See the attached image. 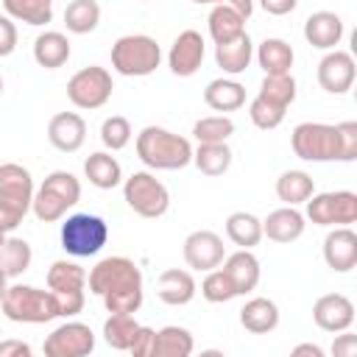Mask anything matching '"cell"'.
I'll list each match as a JSON object with an SVG mask.
<instances>
[{
	"label": "cell",
	"instance_id": "obj_25",
	"mask_svg": "<svg viewBox=\"0 0 357 357\" xmlns=\"http://www.w3.org/2000/svg\"><path fill=\"white\" fill-rule=\"evenodd\" d=\"M33 59L45 70H56L70 59V39L59 31H45L33 39Z\"/></svg>",
	"mask_w": 357,
	"mask_h": 357
},
{
	"label": "cell",
	"instance_id": "obj_40",
	"mask_svg": "<svg viewBox=\"0 0 357 357\" xmlns=\"http://www.w3.org/2000/svg\"><path fill=\"white\" fill-rule=\"evenodd\" d=\"M192 134L198 142H226L234 134V120L226 114H209L192 126Z\"/></svg>",
	"mask_w": 357,
	"mask_h": 357
},
{
	"label": "cell",
	"instance_id": "obj_19",
	"mask_svg": "<svg viewBox=\"0 0 357 357\" xmlns=\"http://www.w3.org/2000/svg\"><path fill=\"white\" fill-rule=\"evenodd\" d=\"M304 215L296 206H282L273 209L265 220H262V237L273 240V243H293L304 234Z\"/></svg>",
	"mask_w": 357,
	"mask_h": 357
},
{
	"label": "cell",
	"instance_id": "obj_42",
	"mask_svg": "<svg viewBox=\"0 0 357 357\" xmlns=\"http://www.w3.org/2000/svg\"><path fill=\"white\" fill-rule=\"evenodd\" d=\"M42 187H47L50 192H56L59 198H64L70 206H75L81 201V181L70 170H53L50 176H45Z\"/></svg>",
	"mask_w": 357,
	"mask_h": 357
},
{
	"label": "cell",
	"instance_id": "obj_58",
	"mask_svg": "<svg viewBox=\"0 0 357 357\" xmlns=\"http://www.w3.org/2000/svg\"><path fill=\"white\" fill-rule=\"evenodd\" d=\"M0 95H3V78H0Z\"/></svg>",
	"mask_w": 357,
	"mask_h": 357
},
{
	"label": "cell",
	"instance_id": "obj_44",
	"mask_svg": "<svg viewBox=\"0 0 357 357\" xmlns=\"http://www.w3.org/2000/svg\"><path fill=\"white\" fill-rule=\"evenodd\" d=\"M284 112L287 109H282V106H276V103H271V100H265V98H254L251 100V106H248V117H251V123L257 126V128H262V131H271V128H276L282 120H284Z\"/></svg>",
	"mask_w": 357,
	"mask_h": 357
},
{
	"label": "cell",
	"instance_id": "obj_5",
	"mask_svg": "<svg viewBox=\"0 0 357 357\" xmlns=\"http://www.w3.org/2000/svg\"><path fill=\"white\" fill-rule=\"evenodd\" d=\"M106 240H109V226L98 215L78 212L61 223V248L73 257H92L106 245Z\"/></svg>",
	"mask_w": 357,
	"mask_h": 357
},
{
	"label": "cell",
	"instance_id": "obj_4",
	"mask_svg": "<svg viewBox=\"0 0 357 357\" xmlns=\"http://www.w3.org/2000/svg\"><path fill=\"white\" fill-rule=\"evenodd\" d=\"M159 61H162V50L153 36L128 33L112 45V67L120 75H128V78L151 75L159 67Z\"/></svg>",
	"mask_w": 357,
	"mask_h": 357
},
{
	"label": "cell",
	"instance_id": "obj_41",
	"mask_svg": "<svg viewBox=\"0 0 357 357\" xmlns=\"http://www.w3.org/2000/svg\"><path fill=\"white\" fill-rule=\"evenodd\" d=\"M31 209H33V215H36L39 220H45V223H56V220L64 218V212L70 209V204H67L64 198H59L56 192H50L47 187H39V190L33 192Z\"/></svg>",
	"mask_w": 357,
	"mask_h": 357
},
{
	"label": "cell",
	"instance_id": "obj_12",
	"mask_svg": "<svg viewBox=\"0 0 357 357\" xmlns=\"http://www.w3.org/2000/svg\"><path fill=\"white\" fill-rule=\"evenodd\" d=\"M354 75H357V67H354V59L351 53L346 50H329L321 61H318V84L321 89H326L329 95H343L351 89L354 84Z\"/></svg>",
	"mask_w": 357,
	"mask_h": 357
},
{
	"label": "cell",
	"instance_id": "obj_2",
	"mask_svg": "<svg viewBox=\"0 0 357 357\" xmlns=\"http://www.w3.org/2000/svg\"><path fill=\"white\" fill-rule=\"evenodd\" d=\"M137 156L153 170H181L192 162V145L162 126H145L137 134Z\"/></svg>",
	"mask_w": 357,
	"mask_h": 357
},
{
	"label": "cell",
	"instance_id": "obj_39",
	"mask_svg": "<svg viewBox=\"0 0 357 357\" xmlns=\"http://www.w3.org/2000/svg\"><path fill=\"white\" fill-rule=\"evenodd\" d=\"M201 296L212 304H226L237 296V290H234V282L229 279V273L223 268H212V271H206V276L201 282Z\"/></svg>",
	"mask_w": 357,
	"mask_h": 357
},
{
	"label": "cell",
	"instance_id": "obj_6",
	"mask_svg": "<svg viewBox=\"0 0 357 357\" xmlns=\"http://www.w3.org/2000/svg\"><path fill=\"white\" fill-rule=\"evenodd\" d=\"M123 198L139 218H162L167 212V206H170L167 187L148 170H137V173H131L126 178Z\"/></svg>",
	"mask_w": 357,
	"mask_h": 357
},
{
	"label": "cell",
	"instance_id": "obj_11",
	"mask_svg": "<svg viewBox=\"0 0 357 357\" xmlns=\"http://www.w3.org/2000/svg\"><path fill=\"white\" fill-rule=\"evenodd\" d=\"M226 259V245L220 240V234L209 231V229H198L192 234H187L184 240V262L192 271H212Z\"/></svg>",
	"mask_w": 357,
	"mask_h": 357
},
{
	"label": "cell",
	"instance_id": "obj_31",
	"mask_svg": "<svg viewBox=\"0 0 357 357\" xmlns=\"http://www.w3.org/2000/svg\"><path fill=\"white\" fill-rule=\"evenodd\" d=\"M192 162L204 176H223L231 165V148L226 142H198Z\"/></svg>",
	"mask_w": 357,
	"mask_h": 357
},
{
	"label": "cell",
	"instance_id": "obj_28",
	"mask_svg": "<svg viewBox=\"0 0 357 357\" xmlns=\"http://www.w3.org/2000/svg\"><path fill=\"white\" fill-rule=\"evenodd\" d=\"M195 340L184 326H162L153 337L151 357H187L192 354Z\"/></svg>",
	"mask_w": 357,
	"mask_h": 357
},
{
	"label": "cell",
	"instance_id": "obj_22",
	"mask_svg": "<svg viewBox=\"0 0 357 357\" xmlns=\"http://www.w3.org/2000/svg\"><path fill=\"white\" fill-rule=\"evenodd\" d=\"M240 324L251 335H268L279 326V307L271 298H251L240 310Z\"/></svg>",
	"mask_w": 357,
	"mask_h": 357
},
{
	"label": "cell",
	"instance_id": "obj_21",
	"mask_svg": "<svg viewBox=\"0 0 357 357\" xmlns=\"http://www.w3.org/2000/svg\"><path fill=\"white\" fill-rule=\"evenodd\" d=\"M223 271L234 282L237 296H245L259 284V259L251 254V248H240L231 257H226L223 259Z\"/></svg>",
	"mask_w": 357,
	"mask_h": 357
},
{
	"label": "cell",
	"instance_id": "obj_3",
	"mask_svg": "<svg viewBox=\"0 0 357 357\" xmlns=\"http://www.w3.org/2000/svg\"><path fill=\"white\" fill-rule=\"evenodd\" d=\"M3 315L14 324H47L59 318L53 290H39L33 284H11L0 298Z\"/></svg>",
	"mask_w": 357,
	"mask_h": 357
},
{
	"label": "cell",
	"instance_id": "obj_8",
	"mask_svg": "<svg viewBox=\"0 0 357 357\" xmlns=\"http://www.w3.org/2000/svg\"><path fill=\"white\" fill-rule=\"evenodd\" d=\"M307 218L315 226H349L357 220V195L351 190L312 192L307 201Z\"/></svg>",
	"mask_w": 357,
	"mask_h": 357
},
{
	"label": "cell",
	"instance_id": "obj_47",
	"mask_svg": "<svg viewBox=\"0 0 357 357\" xmlns=\"http://www.w3.org/2000/svg\"><path fill=\"white\" fill-rule=\"evenodd\" d=\"M153 337H156V329L139 324L137 332H134V340H131L128 351H131L134 357H151V351H153Z\"/></svg>",
	"mask_w": 357,
	"mask_h": 357
},
{
	"label": "cell",
	"instance_id": "obj_36",
	"mask_svg": "<svg viewBox=\"0 0 357 357\" xmlns=\"http://www.w3.org/2000/svg\"><path fill=\"white\" fill-rule=\"evenodd\" d=\"M47 287L50 290H84L86 287V271L70 259H56L47 268Z\"/></svg>",
	"mask_w": 357,
	"mask_h": 357
},
{
	"label": "cell",
	"instance_id": "obj_29",
	"mask_svg": "<svg viewBox=\"0 0 357 357\" xmlns=\"http://www.w3.org/2000/svg\"><path fill=\"white\" fill-rule=\"evenodd\" d=\"M240 33H245V20L229 8L226 3H218L212 11H209V36L215 39V45H223V42H231L237 39Z\"/></svg>",
	"mask_w": 357,
	"mask_h": 357
},
{
	"label": "cell",
	"instance_id": "obj_50",
	"mask_svg": "<svg viewBox=\"0 0 357 357\" xmlns=\"http://www.w3.org/2000/svg\"><path fill=\"white\" fill-rule=\"evenodd\" d=\"M332 354L335 357H354L357 354V335L343 329V335H337L335 343H332Z\"/></svg>",
	"mask_w": 357,
	"mask_h": 357
},
{
	"label": "cell",
	"instance_id": "obj_9",
	"mask_svg": "<svg viewBox=\"0 0 357 357\" xmlns=\"http://www.w3.org/2000/svg\"><path fill=\"white\" fill-rule=\"evenodd\" d=\"M86 284H89V293L103 296L120 287H142V273L137 262L128 257H106L86 273Z\"/></svg>",
	"mask_w": 357,
	"mask_h": 357
},
{
	"label": "cell",
	"instance_id": "obj_10",
	"mask_svg": "<svg viewBox=\"0 0 357 357\" xmlns=\"http://www.w3.org/2000/svg\"><path fill=\"white\" fill-rule=\"evenodd\" d=\"M95 349V332L81 321H67L45 337L47 357H86Z\"/></svg>",
	"mask_w": 357,
	"mask_h": 357
},
{
	"label": "cell",
	"instance_id": "obj_53",
	"mask_svg": "<svg viewBox=\"0 0 357 357\" xmlns=\"http://www.w3.org/2000/svg\"><path fill=\"white\" fill-rule=\"evenodd\" d=\"M229 8H234L243 20H248L251 17V11H254V0H223Z\"/></svg>",
	"mask_w": 357,
	"mask_h": 357
},
{
	"label": "cell",
	"instance_id": "obj_35",
	"mask_svg": "<svg viewBox=\"0 0 357 357\" xmlns=\"http://www.w3.org/2000/svg\"><path fill=\"white\" fill-rule=\"evenodd\" d=\"M100 22V6L95 0H73L64 8V25L70 33H89Z\"/></svg>",
	"mask_w": 357,
	"mask_h": 357
},
{
	"label": "cell",
	"instance_id": "obj_17",
	"mask_svg": "<svg viewBox=\"0 0 357 357\" xmlns=\"http://www.w3.org/2000/svg\"><path fill=\"white\" fill-rule=\"evenodd\" d=\"M0 198L20 206L22 212L31 209V201H33V178L31 173L22 167V165H14V162H6L0 165Z\"/></svg>",
	"mask_w": 357,
	"mask_h": 357
},
{
	"label": "cell",
	"instance_id": "obj_43",
	"mask_svg": "<svg viewBox=\"0 0 357 357\" xmlns=\"http://www.w3.org/2000/svg\"><path fill=\"white\" fill-rule=\"evenodd\" d=\"M103 298V307L109 312H126V315H134L139 307H142V287H120V290H109L100 296Z\"/></svg>",
	"mask_w": 357,
	"mask_h": 357
},
{
	"label": "cell",
	"instance_id": "obj_52",
	"mask_svg": "<svg viewBox=\"0 0 357 357\" xmlns=\"http://www.w3.org/2000/svg\"><path fill=\"white\" fill-rule=\"evenodd\" d=\"M0 357H31V346L22 340H3L0 343Z\"/></svg>",
	"mask_w": 357,
	"mask_h": 357
},
{
	"label": "cell",
	"instance_id": "obj_1",
	"mask_svg": "<svg viewBox=\"0 0 357 357\" xmlns=\"http://www.w3.org/2000/svg\"><path fill=\"white\" fill-rule=\"evenodd\" d=\"M293 153L304 162H354L357 159V123L337 126L298 123L290 134Z\"/></svg>",
	"mask_w": 357,
	"mask_h": 357
},
{
	"label": "cell",
	"instance_id": "obj_38",
	"mask_svg": "<svg viewBox=\"0 0 357 357\" xmlns=\"http://www.w3.org/2000/svg\"><path fill=\"white\" fill-rule=\"evenodd\" d=\"M259 98L287 109L296 100V78L290 73H279V75H265L262 86H259Z\"/></svg>",
	"mask_w": 357,
	"mask_h": 357
},
{
	"label": "cell",
	"instance_id": "obj_23",
	"mask_svg": "<svg viewBox=\"0 0 357 357\" xmlns=\"http://www.w3.org/2000/svg\"><path fill=\"white\" fill-rule=\"evenodd\" d=\"M254 59V45L248 39V33H240L237 39L231 42H223V45H215V61L223 73L229 75H240L245 73V67L251 64Z\"/></svg>",
	"mask_w": 357,
	"mask_h": 357
},
{
	"label": "cell",
	"instance_id": "obj_15",
	"mask_svg": "<svg viewBox=\"0 0 357 357\" xmlns=\"http://www.w3.org/2000/svg\"><path fill=\"white\" fill-rule=\"evenodd\" d=\"M47 139L61 153H75L86 139V123L75 112H59L47 123Z\"/></svg>",
	"mask_w": 357,
	"mask_h": 357
},
{
	"label": "cell",
	"instance_id": "obj_51",
	"mask_svg": "<svg viewBox=\"0 0 357 357\" xmlns=\"http://www.w3.org/2000/svg\"><path fill=\"white\" fill-rule=\"evenodd\" d=\"M259 6L273 17H284L298 6V0H259Z\"/></svg>",
	"mask_w": 357,
	"mask_h": 357
},
{
	"label": "cell",
	"instance_id": "obj_24",
	"mask_svg": "<svg viewBox=\"0 0 357 357\" xmlns=\"http://www.w3.org/2000/svg\"><path fill=\"white\" fill-rule=\"evenodd\" d=\"M84 176L89 178L92 187L98 190H114L120 181H123V167L120 162L106 153V151H98V153H89L86 162H84Z\"/></svg>",
	"mask_w": 357,
	"mask_h": 357
},
{
	"label": "cell",
	"instance_id": "obj_56",
	"mask_svg": "<svg viewBox=\"0 0 357 357\" xmlns=\"http://www.w3.org/2000/svg\"><path fill=\"white\" fill-rule=\"evenodd\" d=\"M192 3H198V6H218V3H223V0H192Z\"/></svg>",
	"mask_w": 357,
	"mask_h": 357
},
{
	"label": "cell",
	"instance_id": "obj_18",
	"mask_svg": "<svg viewBox=\"0 0 357 357\" xmlns=\"http://www.w3.org/2000/svg\"><path fill=\"white\" fill-rule=\"evenodd\" d=\"M304 39L318 50H335L343 39V20L335 11H315L304 22Z\"/></svg>",
	"mask_w": 357,
	"mask_h": 357
},
{
	"label": "cell",
	"instance_id": "obj_30",
	"mask_svg": "<svg viewBox=\"0 0 357 357\" xmlns=\"http://www.w3.org/2000/svg\"><path fill=\"white\" fill-rule=\"evenodd\" d=\"M312 192H315V181H312V176L304 173V170H284V173L276 178V195H279V201H284L287 206L304 204Z\"/></svg>",
	"mask_w": 357,
	"mask_h": 357
},
{
	"label": "cell",
	"instance_id": "obj_33",
	"mask_svg": "<svg viewBox=\"0 0 357 357\" xmlns=\"http://www.w3.org/2000/svg\"><path fill=\"white\" fill-rule=\"evenodd\" d=\"M31 259H33V251H31L28 240H22V237H6L3 240V245H0V271L8 279L22 276L31 268Z\"/></svg>",
	"mask_w": 357,
	"mask_h": 357
},
{
	"label": "cell",
	"instance_id": "obj_16",
	"mask_svg": "<svg viewBox=\"0 0 357 357\" xmlns=\"http://www.w3.org/2000/svg\"><path fill=\"white\" fill-rule=\"evenodd\" d=\"M324 259L335 273H349L357 265V234L349 226H335L324 237Z\"/></svg>",
	"mask_w": 357,
	"mask_h": 357
},
{
	"label": "cell",
	"instance_id": "obj_45",
	"mask_svg": "<svg viewBox=\"0 0 357 357\" xmlns=\"http://www.w3.org/2000/svg\"><path fill=\"white\" fill-rule=\"evenodd\" d=\"M100 142L109 148V151H120L131 142V123L120 114H112L103 120L100 126Z\"/></svg>",
	"mask_w": 357,
	"mask_h": 357
},
{
	"label": "cell",
	"instance_id": "obj_57",
	"mask_svg": "<svg viewBox=\"0 0 357 357\" xmlns=\"http://www.w3.org/2000/svg\"><path fill=\"white\" fill-rule=\"evenodd\" d=\"M3 240H6V234H3V231H0V245H3Z\"/></svg>",
	"mask_w": 357,
	"mask_h": 357
},
{
	"label": "cell",
	"instance_id": "obj_55",
	"mask_svg": "<svg viewBox=\"0 0 357 357\" xmlns=\"http://www.w3.org/2000/svg\"><path fill=\"white\" fill-rule=\"evenodd\" d=\"M6 282H8V276H6L3 271H0V298H3V293H6V287H8Z\"/></svg>",
	"mask_w": 357,
	"mask_h": 357
},
{
	"label": "cell",
	"instance_id": "obj_7",
	"mask_svg": "<svg viewBox=\"0 0 357 357\" xmlns=\"http://www.w3.org/2000/svg\"><path fill=\"white\" fill-rule=\"evenodd\" d=\"M112 73L106 67H84L67 81V98L75 109H100L112 98Z\"/></svg>",
	"mask_w": 357,
	"mask_h": 357
},
{
	"label": "cell",
	"instance_id": "obj_48",
	"mask_svg": "<svg viewBox=\"0 0 357 357\" xmlns=\"http://www.w3.org/2000/svg\"><path fill=\"white\" fill-rule=\"evenodd\" d=\"M22 218H25V212H22L20 206H14V204H8V201L0 198V231H3V234L14 231V229L22 223Z\"/></svg>",
	"mask_w": 357,
	"mask_h": 357
},
{
	"label": "cell",
	"instance_id": "obj_32",
	"mask_svg": "<svg viewBox=\"0 0 357 357\" xmlns=\"http://www.w3.org/2000/svg\"><path fill=\"white\" fill-rule=\"evenodd\" d=\"M226 237L240 248H254L262 240V220L251 212H231L226 218Z\"/></svg>",
	"mask_w": 357,
	"mask_h": 357
},
{
	"label": "cell",
	"instance_id": "obj_37",
	"mask_svg": "<svg viewBox=\"0 0 357 357\" xmlns=\"http://www.w3.org/2000/svg\"><path fill=\"white\" fill-rule=\"evenodd\" d=\"M137 321L134 315H126V312H112L103 324V340L117 349V351H128L131 340H134V332H137Z\"/></svg>",
	"mask_w": 357,
	"mask_h": 357
},
{
	"label": "cell",
	"instance_id": "obj_20",
	"mask_svg": "<svg viewBox=\"0 0 357 357\" xmlns=\"http://www.w3.org/2000/svg\"><path fill=\"white\" fill-rule=\"evenodd\" d=\"M156 296L159 301L170 304V307H181V304H190L192 296H195V279L190 271H181V268H167L159 273L156 279Z\"/></svg>",
	"mask_w": 357,
	"mask_h": 357
},
{
	"label": "cell",
	"instance_id": "obj_49",
	"mask_svg": "<svg viewBox=\"0 0 357 357\" xmlns=\"http://www.w3.org/2000/svg\"><path fill=\"white\" fill-rule=\"evenodd\" d=\"M17 47V25L11 22V17L0 14V59L3 56H11Z\"/></svg>",
	"mask_w": 357,
	"mask_h": 357
},
{
	"label": "cell",
	"instance_id": "obj_13",
	"mask_svg": "<svg viewBox=\"0 0 357 357\" xmlns=\"http://www.w3.org/2000/svg\"><path fill=\"white\" fill-rule=\"evenodd\" d=\"M201 61H204V36H201L198 31H192V28L181 31V33L173 39L170 53H167V67H170V73L178 75V78H190V75L198 73Z\"/></svg>",
	"mask_w": 357,
	"mask_h": 357
},
{
	"label": "cell",
	"instance_id": "obj_14",
	"mask_svg": "<svg viewBox=\"0 0 357 357\" xmlns=\"http://www.w3.org/2000/svg\"><path fill=\"white\" fill-rule=\"evenodd\" d=\"M312 321L324 332H343L354 324V304L343 293H326L312 304Z\"/></svg>",
	"mask_w": 357,
	"mask_h": 357
},
{
	"label": "cell",
	"instance_id": "obj_27",
	"mask_svg": "<svg viewBox=\"0 0 357 357\" xmlns=\"http://www.w3.org/2000/svg\"><path fill=\"white\" fill-rule=\"evenodd\" d=\"M293 59H296L293 47H290L284 39H276V36L265 39V42L257 47V61H259V67L265 70V75L290 73V67H293Z\"/></svg>",
	"mask_w": 357,
	"mask_h": 357
},
{
	"label": "cell",
	"instance_id": "obj_26",
	"mask_svg": "<svg viewBox=\"0 0 357 357\" xmlns=\"http://www.w3.org/2000/svg\"><path fill=\"white\" fill-rule=\"evenodd\" d=\"M204 103L215 112H237L245 103V86L231 78H215L204 89Z\"/></svg>",
	"mask_w": 357,
	"mask_h": 357
},
{
	"label": "cell",
	"instance_id": "obj_46",
	"mask_svg": "<svg viewBox=\"0 0 357 357\" xmlns=\"http://www.w3.org/2000/svg\"><path fill=\"white\" fill-rule=\"evenodd\" d=\"M56 296V307H59V318H73L84 310L86 296L84 290H53Z\"/></svg>",
	"mask_w": 357,
	"mask_h": 357
},
{
	"label": "cell",
	"instance_id": "obj_54",
	"mask_svg": "<svg viewBox=\"0 0 357 357\" xmlns=\"http://www.w3.org/2000/svg\"><path fill=\"white\" fill-rule=\"evenodd\" d=\"M293 354H296V357H301V354H310V357H324V349H321V346H315V343H298V346L293 349Z\"/></svg>",
	"mask_w": 357,
	"mask_h": 357
},
{
	"label": "cell",
	"instance_id": "obj_34",
	"mask_svg": "<svg viewBox=\"0 0 357 357\" xmlns=\"http://www.w3.org/2000/svg\"><path fill=\"white\" fill-rule=\"evenodd\" d=\"M3 8L25 25H47L53 20V0H3Z\"/></svg>",
	"mask_w": 357,
	"mask_h": 357
}]
</instances>
